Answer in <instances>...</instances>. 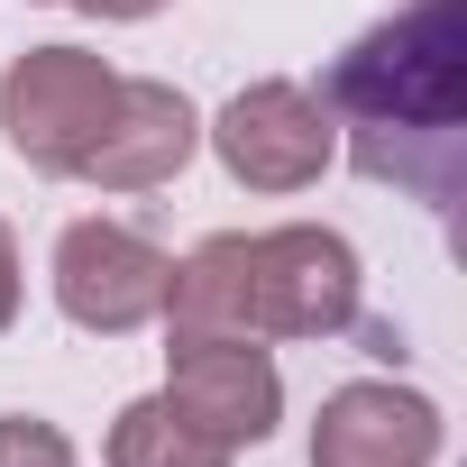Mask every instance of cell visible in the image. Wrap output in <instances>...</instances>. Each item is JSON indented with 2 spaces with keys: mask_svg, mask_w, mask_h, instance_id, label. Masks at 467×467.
Listing matches in <instances>:
<instances>
[{
  "mask_svg": "<svg viewBox=\"0 0 467 467\" xmlns=\"http://www.w3.org/2000/svg\"><path fill=\"white\" fill-rule=\"evenodd\" d=\"M321 110L348 129L367 183L449 211L467 165V0H403L394 19H376L330 65Z\"/></svg>",
  "mask_w": 467,
  "mask_h": 467,
  "instance_id": "cell-1",
  "label": "cell"
},
{
  "mask_svg": "<svg viewBox=\"0 0 467 467\" xmlns=\"http://www.w3.org/2000/svg\"><path fill=\"white\" fill-rule=\"evenodd\" d=\"M358 248L339 229L285 220V229H220L165 285V330L202 339H339L358 330Z\"/></svg>",
  "mask_w": 467,
  "mask_h": 467,
  "instance_id": "cell-2",
  "label": "cell"
},
{
  "mask_svg": "<svg viewBox=\"0 0 467 467\" xmlns=\"http://www.w3.org/2000/svg\"><path fill=\"white\" fill-rule=\"evenodd\" d=\"M110 92L119 74L83 47H28L10 74H0V138L28 174H74L83 147L101 138L110 119Z\"/></svg>",
  "mask_w": 467,
  "mask_h": 467,
  "instance_id": "cell-3",
  "label": "cell"
},
{
  "mask_svg": "<svg viewBox=\"0 0 467 467\" xmlns=\"http://www.w3.org/2000/svg\"><path fill=\"white\" fill-rule=\"evenodd\" d=\"M202 138L229 165V183H248V192H312L330 174V156H339V129H330L321 92L312 83H285V74L229 92Z\"/></svg>",
  "mask_w": 467,
  "mask_h": 467,
  "instance_id": "cell-4",
  "label": "cell"
},
{
  "mask_svg": "<svg viewBox=\"0 0 467 467\" xmlns=\"http://www.w3.org/2000/svg\"><path fill=\"white\" fill-rule=\"evenodd\" d=\"M165 285H174V257L129 220H74L56 239V312L92 339H129L165 312Z\"/></svg>",
  "mask_w": 467,
  "mask_h": 467,
  "instance_id": "cell-5",
  "label": "cell"
},
{
  "mask_svg": "<svg viewBox=\"0 0 467 467\" xmlns=\"http://www.w3.org/2000/svg\"><path fill=\"white\" fill-rule=\"evenodd\" d=\"M165 403L220 440L229 458L275 440L285 421V376L266 358V339H202V330H165Z\"/></svg>",
  "mask_w": 467,
  "mask_h": 467,
  "instance_id": "cell-6",
  "label": "cell"
},
{
  "mask_svg": "<svg viewBox=\"0 0 467 467\" xmlns=\"http://www.w3.org/2000/svg\"><path fill=\"white\" fill-rule=\"evenodd\" d=\"M192 147H202V110L174 92V83H129L119 74V92H110V119H101V138L83 147V183H101V192H147V183H174L183 165H192Z\"/></svg>",
  "mask_w": 467,
  "mask_h": 467,
  "instance_id": "cell-7",
  "label": "cell"
},
{
  "mask_svg": "<svg viewBox=\"0 0 467 467\" xmlns=\"http://www.w3.org/2000/svg\"><path fill=\"white\" fill-rule=\"evenodd\" d=\"M440 458V403L394 385V376H358L339 394H321L312 421V467H431Z\"/></svg>",
  "mask_w": 467,
  "mask_h": 467,
  "instance_id": "cell-8",
  "label": "cell"
},
{
  "mask_svg": "<svg viewBox=\"0 0 467 467\" xmlns=\"http://www.w3.org/2000/svg\"><path fill=\"white\" fill-rule=\"evenodd\" d=\"M110 467H229V449L220 440H202L165 394H138L119 421H110V449H101Z\"/></svg>",
  "mask_w": 467,
  "mask_h": 467,
  "instance_id": "cell-9",
  "label": "cell"
},
{
  "mask_svg": "<svg viewBox=\"0 0 467 467\" xmlns=\"http://www.w3.org/2000/svg\"><path fill=\"white\" fill-rule=\"evenodd\" d=\"M0 467H74V440L37 412H0Z\"/></svg>",
  "mask_w": 467,
  "mask_h": 467,
  "instance_id": "cell-10",
  "label": "cell"
},
{
  "mask_svg": "<svg viewBox=\"0 0 467 467\" xmlns=\"http://www.w3.org/2000/svg\"><path fill=\"white\" fill-rule=\"evenodd\" d=\"M19 321V239H10V220H0V330Z\"/></svg>",
  "mask_w": 467,
  "mask_h": 467,
  "instance_id": "cell-11",
  "label": "cell"
},
{
  "mask_svg": "<svg viewBox=\"0 0 467 467\" xmlns=\"http://www.w3.org/2000/svg\"><path fill=\"white\" fill-rule=\"evenodd\" d=\"M83 19H156V10H174V0H74Z\"/></svg>",
  "mask_w": 467,
  "mask_h": 467,
  "instance_id": "cell-12",
  "label": "cell"
}]
</instances>
